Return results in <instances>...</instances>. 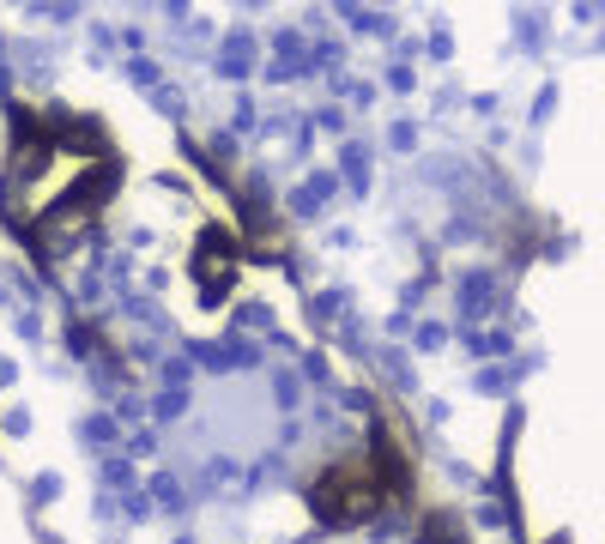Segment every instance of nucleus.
Instances as JSON below:
<instances>
[{
	"mask_svg": "<svg viewBox=\"0 0 605 544\" xmlns=\"http://www.w3.org/2000/svg\"><path fill=\"white\" fill-rule=\"evenodd\" d=\"M424 544H460V526L448 521V514H430V521H424Z\"/></svg>",
	"mask_w": 605,
	"mask_h": 544,
	"instance_id": "obj_2",
	"label": "nucleus"
},
{
	"mask_svg": "<svg viewBox=\"0 0 605 544\" xmlns=\"http://www.w3.org/2000/svg\"><path fill=\"white\" fill-rule=\"evenodd\" d=\"M382 502H388V490H382L376 465H364V460L327 465V472L315 478V490H309V509L327 526H364Z\"/></svg>",
	"mask_w": 605,
	"mask_h": 544,
	"instance_id": "obj_1",
	"label": "nucleus"
}]
</instances>
